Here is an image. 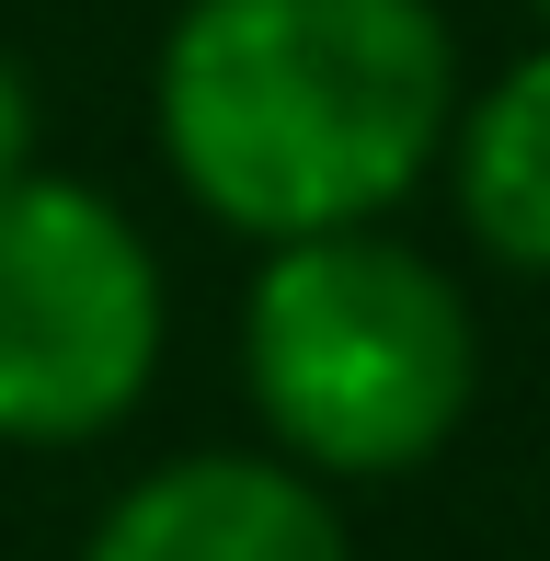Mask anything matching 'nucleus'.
<instances>
[{"label":"nucleus","mask_w":550,"mask_h":561,"mask_svg":"<svg viewBox=\"0 0 550 561\" xmlns=\"http://www.w3.org/2000/svg\"><path fill=\"white\" fill-rule=\"evenodd\" d=\"M149 115L172 184L241 241L367 229L447 161L459 35L436 0H184Z\"/></svg>","instance_id":"obj_1"},{"label":"nucleus","mask_w":550,"mask_h":561,"mask_svg":"<svg viewBox=\"0 0 550 561\" xmlns=\"http://www.w3.org/2000/svg\"><path fill=\"white\" fill-rule=\"evenodd\" d=\"M241 390L310 481H402L470 424L482 333L436 252L367 229L275 241L241 298Z\"/></svg>","instance_id":"obj_2"},{"label":"nucleus","mask_w":550,"mask_h":561,"mask_svg":"<svg viewBox=\"0 0 550 561\" xmlns=\"http://www.w3.org/2000/svg\"><path fill=\"white\" fill-rule=\"evenodd\" d=\"M161 378V252L69 172L0 184V447H92Z\"/></svg>","instance_id":"obj_3"},{"label":"nucleus","mask_w":550,"mask_h":561,"mask_svg":"<svg viewBox=\"0 0 550 561\" xmlns=\"http://www.w3.org/2000/svg\"><path fill=\"white\" fill-rule=\"evenodd\" d=\"M81 561H356L333 493L287 458L253 447H207V458H161L149 481L104 504V527L81 539Z\"/></svg>","instance_id":"obj_4"},{"label":"nucleus","mask_w":550,"mask_h":561,"mask_svg":"<svg viewBox=\"0 0 550 561\" xmlns=\"http://www.w3.org/2000/svg\"><path fill=\"white\" fill-rule=\"evenodd\" d=\"M447 195H459L470 241L505 275H550V46L459 92L447 126Z\"/></svg>","instance_id":"obj_5"},{"label":"nucleus","mask_w":550,"mask_h":561,"mask_svg":"<svg viewBox=\"0 0 550 561\" xmlns=\"http://www.w3.org/2000/svg\"><path fill=\"white\" fill-rule=\"evenodd\" d=\"M23 172H35V81L0 58V184H23Z\"/></svg>","instance_id":"obj_6"},{"label":"nucleus","mask_w":550,"mask_h":561,"mask_svg":"<svg viewBox=\"0 0 550 561\" xmlns=\"http://www.w3.org/2000/svg\"><path fill=\"white\" fill-rule=\"evenodd\" d=\"M528 12H539V23H550V0H528Z\"/></svg>","instance_id":"obj_7"}]
</instances>
